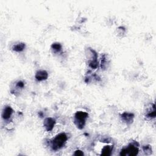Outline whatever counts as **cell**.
<instances>
[{"label": "cell", "mask_w": 156, "mask_h": 156, "mask_svg": "<svg viewBox=\"0 0 156 156\" xmlns=\"http://www.w3.org/2000/svg\"><path fill=\"white\" fill-rule=\"evenodd\" d=\"M68 140V136L65 133H60L56 135L51 141V148L53 151H58L64 147Z\"/></svg>", "instance_id": "6da1fadb"}, {"label": "cell", "mask_w": 156, "mask_h": 156, "mask_svg": "<svg viewBox=\"0 0 156 156\" xmlns=\"http://www.w3.org/2000/svg\"><path fill=\"white\" fill-rule=\"evenodd\" d=\"M89 117V114L86 112L78 111L74 115V122L76 127L79 129H83L85 124L86 120Z\"/></svg>", "instance_id": "7a4b0ae2"}, {"label": "cell", "mask_w": 156, "mask_h": 156, "mask_svg": "<svg viewBox=\"0 0 156 156\" xmlns=\"http://www.w3.org/2000/svg\"><path fill=\"white\" fill-rule=\"evenodd\" d=\"M139 144L137 143H130V144L126 147L123 148L120 153L121 156H135L139 154Z\"/></svg>", "instance_id": "3957f363"}, {"label": "cell", "mask_w": 156, "mask_h": 156, "mask_svg": "<svg viewBox=\"0 0 156 156\" xmlns=\"http://www.w3.org/2000/svg\"><path fill=\"white\" fill-rule=\"evenodd\" d=\"M87 55H88L87 58L89 59V65L92 69H96L98 67V54L93 50V49L89 48L87 49Z\"/></svg>", "instance_id": "277c9868"}, {"label": "cell", "mask_w": 156, "mask_h": 156, "mask_svg": "<svg viewBox=\"0 0 156 156\" xmlns=\"http://www.w3.org/2000/svg\"><path fill=\"white\" fill-rule=\"evenodd\" d=\"M14 113V110L9 105H6L4 107L2 112V118L4 120L8 121L11 118Z\"/></svg>", "instance_id": "5b68a950"}, {"label": "cell", "mask_w": 156, "mask_h": 156, "mask_svg": "<svg viewBox=\"0 0 156 156\" xmlns=\"http://www.w3.org/2000/svg\"><path fill=\"white\" fill-rule=\"evenodd\" d=\"M121 119L123 123L126 124H130L134 121V115L130 112H124L121 115Z\"/></svg>", "instance_id": "8992f818"}, {"label": "cell", "mask_w": 156, "mask_h": 156, "mask_svg": "<svg viewBox=\"0 0 156 156\" xmlns=\"http://www.w3.org/2000/svg\"><path fill=\"white\" fill-rule=\"evenodd\" d=\"M55 124V120L53 118H46L44 120L43 126L48 132L51 131Z\"/></svg>", "instance_id": "52a82bcc"}, {"label": "cell", "mask_w": 156, "mask_h": 156, "mask_svg": "<svg viewBox=\"0 0 156 156\" xmlns=\"http://www.w3.org/2000/svg\"><path fill=\"white\" fill-rule=\"evenodd\" d=\"M35 78L36 80L38 81L45 80H46L48 78V73L45 70H40L36 73Z\"/></svg>", "instance_id": "ba28073f"}, {"label": "cell", "mask_w": 156, "mask_h": 156, "mask_svg": "<svg viewBox=\"0 0 156 156\" xmlns=\"http://www.w3.org/2000/svg\"><path fill=\"white\" fill-rule=\"evenodd\" d=\"M146 117L149 119H153L155 118V107L154 104L152 105V107H150L149 109H148Z\"/></svg>", "instance_id": "9c48e42d"}, {"label": "cell", "mask_w": 156, "mask_h": 156, "mask_svg": "<svg viewBox=\"0 0 156 156\" xmlns=\"http://www.w3.org/2000/svg\"><path fill=\"white\" fill-rule=\"evenodd\" d=\"M26 48V44L24 43L20 42L15 44L13 46H12V50L15 52H21L23 51Z\"/></svg>", "instance_id": "30bf717a"}, {"label": "cell", "mask_w": 156, "mask_h": 156, "mask_svg": "<svg viewBox=\"0 0 156 156\" xmlns=\"http://www.w3.org/2000/svg\"><path fill=\"white\" fill-rule=\"evenodd\" d=\"M112 151H113V146H110V145L105 146L102 149L101 155H104V156L110 155Z\"/></svg>", "instance_id": "8fae6325"}, {"label": "cell", "mask_w": 156, "mask_h": 156, "mask_svg": "<svg viewBox=\"0 0 156 156\" xmlns=\"http://www.w3.org/2000/svg\"><path fill=\"white\" fill-rule=\"evenodd\" d=\"M51 49L55 53H59L62 50V45L59 43H54L51 45Z\"/></svg>", "instance_id": "7c38bea8"}, {"label": "cell", "mask_w": 156, "mask_h": 156, "mask_svg": "<svg viewBox=\"0 0 156 156\" xmlns=\"http://www.w3.org/2000/svg\"><path fill=\"white\" fill-rule=\"evenodd\" d=\"M143 151H144L146 154H151L152 153L151 146H149V145L144 146L143 147Z\"/></svg>", "instance_id": "4fadbf2b"}, {"label": "cell", "mask_w": 156, "mask_h": 156, "mask_svg": "<svg viewBox=\"0 0 156 156\" xmlns=\"http://www.w3.org/2000/svg\"><path fill=\"white\" fill-rule=\"evenodd\" d=\"M107 59L105 58V55H104L103 57L102 58L101 64V67L102 69H104V68L106 67V65H107Z\"/></svg>", "instance_id": "5bb4252c"}, {"label": "cell", "mask_w": 156, "mask_h": 156, "mask_svg": "<svg viewBox=\"0 0 156 156\" xmlns=\"http://www.w3.org/2000/svg\"><path fill=\"white\" fill-rule=\"evenodd\" d=\"M16 87H17V89H23L24 87V83L21 80L18 81L16 84Z\"/></svg>", "instance_id": "9a60e30c"}, {"label": "cell", "mask_w": 156, "mask_h": 156, "mask_svg": "<svg viewBox=\"0 0 156 156\" xmlns=\"http://www.w3.org/2000/svg\"><path fill=\"white\" fill-rule=\"evenodd\" d=\"M74 155H76V156H79V155H84V153L82 151H80V150H76L75 152H74Z\"/></svg>", "instance_id": "2e32d148"}, {"label": "cell", "mask_w": 156, "mask_h": 156, "mask_svg": "<svg viewBox=\"0 0 156 156\" xmlns=\"http://www.w3.org/2000/svg\"><path fill=\"white\" fill-rule=\"evenodd\" d=\"M39 115H40L41 117H42L43 116V114H42V112H39Z\"/></svg>", "instance_id": "e0dca14e"}]
</instances>
